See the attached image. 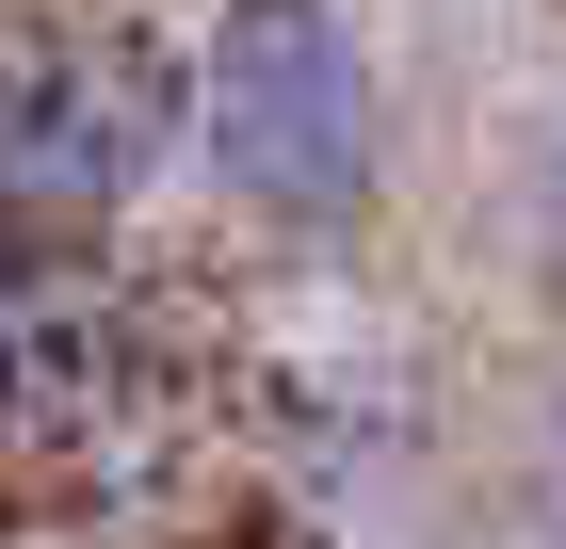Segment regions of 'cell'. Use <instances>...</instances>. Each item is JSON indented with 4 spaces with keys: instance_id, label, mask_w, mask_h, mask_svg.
Masks as SVG:
<instances>
[{
    "instance_id": "277c9868",
    "label": "cell",
    "mask_w": 566,
    "mask_h": 549,
    "mask_svg": "<svg viewBox=\"0 0 566 549\" xmlns=\"http://www.w3.org/2000/svg\"><path fill=\"white\" fill-rule=\"evenodd\" d=\"M551 468H566V388H551Z\"/></svg>"
},
{
    "instance_id": "6da1fadb",
    "label": "cell",
    "mask_w": 566,
    "mask_h": 549,
    "mask_svg": "<svg viewBox=\"0 0 566 549\" xmlns=\"http://www.w3.org/2000/svg\"><path fill=\"white\" fill-rule=\"evenodd\" d=\"M405 97L356 0H211L178 33V178L260 243H356L389 211Z\"/></svg>"
},
{
    "instance_id": "7a4b0ae2",
    "label": "cell",
    "mask_w": 566,
    "mask_h": 549,
    "mask_svg": "<svg viewBox=\"0 0 566 549\" xmlns=\"http://www.w3.org/2000/svg\"><path fill=\"white\" fill-rule=\"evenodd\" d=\"M163 178H178V49L82 0H17L0 17V226L114 243Z\"/></svg>"
},
{
    "instance_id": "3957f363",
    "label": "cell",
    "mask_w": 566,
    "mask_h": 549,
    "mask_svg": "<svg viewBox=\"0 0 566 549\" xmlns=\"http://www.w3.org/2000/svg\"><path fill=\"white\" fill-rule=\"evenodd\" d=\"M146 404V307L97 243L0 226V453H82Z\"/></svg>"
}]
</instances>
